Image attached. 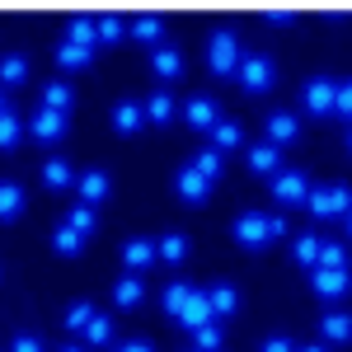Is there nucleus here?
I'll list each match as a JSON object with an SVG mask.
<instances>
[{"label":"nucleus","mask_w":352,"mask_h":352,"mask_svg":"<svg viewBox=\"0 0 352 352\" xmlns=\"http://www.w3.org/2000/svg\"><path fill=\"white\" fill-rule=\"evenodd\" d=\"M155 249H160L164 263H184V258H188V235H179V230H174V235L155 240Z\"/></svg>","instance_id":"obj_33"},{"label":"nucleus","mask_w":352,"mask_h":352,"mask_svg":"<svg viewBox=\"0 0 352 352\" xmlns=\"http://www.w3.org/2000/svg\"><path fill=\"white\" fill-rule=\"evenodd\" d=\"M184 122H188L192 132H212V127L221 122L217 99H202V94H192L188 104H184Z\"/></svg>","instance_id":"obj_8"},{"label":"nucleus","mask_w":352,"mask_h":352,"mask_svg":"<svg viewBox=\"0 0 352 352\" xmlns=\"http://www.w3.org/2000/svg\"><path fill=\"white\" fill-rule=\"evenodd\" d=\"M174 192H179L188 207H202V202L212 197V179H202L192 164H184V169H179V179H174Z\"/></svg>","instance_id":"obj_7"},{"label":"nucleus","mask_w":352,"mask_h":352,"mask_svg":"<svg viewBox=\"0 0 352 352\" xmlns=\"http://www.w3.org/2000/svg\"><path fill=\"white\" fill-rule=\"evenodd\" d=\"M85 343H89V348L113 343V320H109V315H94V320H89V329H85Z\"/></svg>","instance_id":"obj_38"},{"label":"nucleus","mask_w":352,"mask_h":352,"mask_svg":"<svg viewBox=\"0 0 352 352\" xmlns=\"http://www.w3.org/2000/svg\"><path fill=\"white\" fill-rule=\"evenodd\" d=\"M174 113H179V109H174V99H169L164 89H155V94L146 99V122H155V127H164Z\"/></svg>","instance_id":"obj_29"},{"label":"nucleus","mask_w":352,"mask_h":352,"mask_svg":"<svg viewBox=\"0 0 352 352\" xmlns=\"http://www.w3.org/2000/svg\"><path fill=\"white\" fill-rule=\"evenodd\" d=\"M10 352H43V338H33V333H19V338L10 343Z\"/></svg>","instance_id":"obj_43"},{"label":"nucleus","mask_w":352,"mask_h":352,"mask_svg":"<svg viewBox=\"0 0 352 352\" xmlns=\"http://www.w3.org/2000/svg\"><path fill=\"white\" fill-rule=\"evenodd\" d=\"M212 320H217V315H212V300H207V292H192L188 305H184V315H179V324L197 333V329H202V324H212Z\"/></svg>","instance_id":"obj_14"},{"label":"nucleus","mask_w":352,"mask_h":352,"mask_svg":"<svg viewBox=\"0 0 352 352\" xmlns=\"http://www.w3.org/2000/svg\"><path fill=\"white\" fill-rule=\"evenodd\" d=\"M141 296H146V287H141V277H118V287H113V305H122V310H132V305H141Z\"/></svg>","instance_id":"obj_23"},{"label":"nucleus","mask_w":352,"mask_h":352,"mask_svg":"<svg viewBox=\"0 0 352 352\" xmlns=\"http://www.w3.org/2000/svg\"><path fill=\"white\" fill-rule=\"evenodd\" d=\"M14 217H24V188L0 179V221H14Z\"/></svg>","instance_id":"obj_20"},{"label":"nucleus","mask_w":352,"mask_h":352,"mask_svg":"<svg viewBox=\"0 0 352 352\" xmlns=\"http://www.w3.org/2000/svg\"><path fill=\"white\" fill-rule=\"evenodd\" d=\"M89 320H94V305L89 300H71V310H66V329H89Z\"/></svg>","instance_id":"obj_40"},{"label":"nucleus","mask_w":352,"mask_h":352,"mask_svg":"<svg viewBox=\"0 0 352 352\" xmlns=\"http://www.w3.org/2000/svg\"><path fill=\"white\" fill-rule=\"evenodd\" d=\"M52 249L61 254V258H76V254L85 249V235H80V230H71V226L61 221V226L52 230Z\"/></svg>","instance_id":"obj_26"},{"label":"nucleus","mask_w":352,"mask_h":352,"mask_svg":"<svg viewBox=\"0 0 352 352\" xmlns=\"http://www.w3.org/2000/svg\"><path fill=\"white\" fill-rule=\"evenodd\" d=\"M348 151H352V132H348Z\"/></svg>","instance_id":"obj_51"},{"label":"nucleus","mask_w":352,"mask_h":352,"mask_svg":"<svg viewBox=\"0 0 352 352\" xmlns=\"http://www.w3.org/2000/svg\"><path fill=\"white\" fill-rule=\"evenodd\" d=\"M240 61H244V52H240V38L230 33V28H221V33H212V43H207V66H212V76H235L240 71Z\"/></svg>","instance_id":"obj_2"},{"label":"nucleus","mask_w":352,"mask_h":352,"mask_svg":"<svg viewBox=\"0 0 352 352\" xmlns=\"http://www.w3.org/2000/svg\"><path fill=\"white\" fill-rule=\"evenodd\" d=\"M66 43L94 47V43H99V33H94V19H71V24H66Z\"/></svg>","instance_id":"obj_36"},{"label":"nucleus","mask_w":352,"mask_h":352,"mask_svg":"<svg viewBox=\"0 0 352 352\" xmlns=\"http://www.w3.org/2000/svg\"><path fill=\"white\" fill-rule=\"evenodd\" d=\"M89 61H94V47H80V43H61V47H56V66H61V71H80Z\"/></svg>","instance_id":"obj_22"},{"label":"nucleus","mask_w":352,"mask_h":352,"mask_svg":"<svg viewBox=\"0 0 352 352\" xmlns=\"http://www.w3.org/2000/svg\"><path fill=\"white\" fill-rule=\"evenodd\" d=\"M221 343H226V329L212 320V324H202L197 333H192V352H221Z\"/></svg>","instance_id":"obj_32"},{"label":"nucleus","mask_w":352,"mask_h":352,"mask_svg":"<svg viewBox=\"0 0 352 352\" xmlns=\"http://www.w3.org/2000/svg\"><path fill=\"white\" fill-rule=\"evenodd\" d=\"M24 76H28V61L19 52H5V56H0V89H5V85H14V89H19Z\"/></svg>","instance_id":"obj_28"},{"label":"nucleus","mask_w":352,"mask_h":352,"mask_svg":"<svg viewBox=\"0 0 352 352\" xmlns=\"http://www.w3.org/2000/svg\"><path fill=\"white\" fill-rule=\"evenodd\" d=\"M109 188H113V179L104 174V169H85L80 179H76V192H80L85 207H99V202L109 197Z\"/></svg>","instance_id":"obj_10"},{"label":"nucleus","mask_w":352,"mask_h":352,"mask_svg":"<svg viewBox=\"0 0 352 352\" xmlns=\"http://www.w3.org/2000/svg\"><path fill=\"white\" fill-rule=\"evenodd\" d=\"M338 118H352V80H338V99H333Z\"/></svg>","instance_id":"obj_42"},{"label":"nucleus","mask_w":352,"mask_h":352,"mask_svg":"<svg viewBox=\"0 0 352 352\" xmlns=\"http://www.w3.org/2000/svg\"><path fill=\"white\" fill-rule=\"evenodd\" d=\"M235 76H240V85L249 89V94H263V89L272 85V76H277V71H272V56L249 52V56L240 61V71H235Z\"/></svg>","instance_id":"obj_5"},{"label":"nucleus","mask_w":352,"mask_h":352,"mask_svg":"<svg viewBox=\"0 0 352 352\" xmlns=\"http://www.w3.org/2000/svg\"><path fill=\"white\" fill-rule=\"evenodd\" d=\"M230 230H235V244H240V249H263V244L282 240L292 226H287L282 212H277V217H268V212H240Z\"/></svg>","instance_id":"obj_1"},{"label":"nucleus","mask_w":352,"mask_h":352,"mask_svg":"<svg viewBox=\"0 0 352 352\" xmlns=\"http://www.w3.org/2000/svg\"><path fill=\"white\" fill-rule=\"evenodd\" d=\"M113 352H155L146 338H127V343H113Z\"/></svg>","instance_id":"obj_45"},{"label":"nucleus","mask_w":352,"mask_h":352,"mask_svg":"<svg viewBox=\"0 0 352 352\" xmlns=\"http://www.w3.org/2000/svg\"><path fill=\"white\" fill-rule=\"evenodd\" d=\"M263 127H268V141L282 151L287 141H296V136H300V118H296V113H287V109H277V113H268Z\"/></svg>","instance_id":"obj_12"},{"label":"nucleus","mask_w":352,"mask_h":352,"mask_svg":"<svg viewBox=\"0 0 352 352\" xmlns=\"http://www.w3.org/2000/svg\"><path fill=\"white\" fill-rule=\"evenodd\" d=\"M305 207H310V217H315V221L348 217V212H352V188H348V184H329V188H315L310 197H305Z\"/></svg>","instance_id":"obj_3"},{"label":"nucleus","mask_w":352,"mask_h":352,"mask_svg":"<svg viewBox=\"0 0 352 352\" xmlns=\"http://www.w3.org/2000/svg\"><path fill=\"white\" fill-rule=\"evenodd\" d=\"M0 113H5V94H0Z\"/></svg>","instance_id":"obj_50"},{"label":"nucleus","mask_w":352,"mask_h":352,"mask_svg":"<svg viewBox=\"0 0 352 352\" xmlns=\"http://www.w3.org/2000/svg\"><path fill=\"white\" fill-rule=\"evenodd\" d=\"M43 184H47L52 192H66V188H76V174H71L66 160H47L43 164Z\"/></svg>","instance_id":"obj_25"},{"label":"nucleus","mask_w":352,"mask_h":352,"mask_svg":"<svg viewBox=\"0 0 352 352\" xmlns=\"http://www.w3.org/2000/svg\"><path fill=\"white\" fill-rule=\"evenodd\" d=\"M263 352H296V343H292V338H268Z\"/></svg>","instance_id":"obj_46"},{"label":"nucleus","mask_w":352,"mask_h":352,"mask_svg":"<svg viewBox=\"0 0 352 352\" xmlns=\"http://www.w3.org/2000/svg\"><path fill=\"white\" fill-rule=\"evenodd\" d=\"M333 99H338V80L315 76V80L305 85V109L315 113V118H329V113H333Z\"/></svg>","instance_id":"obj_9"},{"label":"nucleus","mask_w":352,"mask_h":352,"mask_svg":"<svg viewBox=\"0 0 352 352\" xmlns=\"http://www.w3.org/2000/svg\"><path fill=\"white\" fill-rule=\"evenodd\" d=\"M94 33H99V43H122L127 24H122L118 14H104V19H94Z\"/></svg>","instance_id":"obj_39"},{"label":"nucleus","mask_w":352,"mask_h":352,"mask_svg":"<svg viewBox=\"0 0 352 352\" xmlns=\"http://www.w3.org/2000/svg\"><path fill=\"white\" fill-rule=\"evenodd\" d=\"M19 136H24V122H19V113L5 109V113H0V151L19 146Z\"/></svg>","instance_id":"obj_34"},{"label":"nucleus","mask_w":352,"mask_h":352,"mask_svg":"<svg viewBox=\"0 0 352 352\" xmlns=\"http://www.w3.org/2000/svg\"><path fill=\"white\" fill-rule=\"evenodd\" d=\"M132 38H136V43H160L164 24L155 19V14H141V19H132Z\"/></svg>","instance_id":"obj_35"},{"label":"nucleus","mask_w":352,"mask_h":352,"mask_svg":"<svg viewBox=\"0 0 352 352\" xmlns=\"http://www.w3.org/2000/svg\"><path fill=\"white\" fill-rule=\"evenodd\" d=\"M310 287L324 300H343L352 292V268H310Z\"/></svg>","instance_id":"obj_4"},{"label":"nucleus","mask_w":352,"mask_h":352,"mask_svg":"<svg viewBox=\"0 0 352 352\" xmlns=\"http://www.w3.org/2000/svg\"><path fill=\"white\" fill-rule=\"evenodd\" d=\"M207 300H212V315H217V320H230V315H240V292H235L230 282H217V287L207 292Z\"/></svg>","instance_id":"obj_17"},{"label":"nucleus","mask_w":352,"mask_h":352,"mask_svg":"<svg viewBox=\"0 0 352 352\" xmlns=\"http://www.w3.org/2000/svg\"><path fill=\"white\" fill-rule=\"evenodd\" d=\"M146 127V104H132V99H122V104H113V132L118 136H132Z\"/></svg>","instance_id":"obj_13"},{"label":"nucleus","mask_w":352,"mask_h":352,"mask_svg":"<svg viewBox=\"0 0 352 352\" xmlns=\"http://www.w3.org/2000/svg\"><path fill=\"white\" fill-rule=\"evenodd\" d=\"M249 169H254V174H277V169H282V151H277V146H272V141H258V146H249Z\"/></svg>","instance_id":"obj_16"},{"label":"nucleus","mask_w":352,"mask_h":352,"mask_svg":"<svg viewBox=\"0 0 352 352\" xmlns=\"http://www.w3.org/2000/svg\"><path fill=\"white\" fill-rule=\"evenodd\" d=\"M192 169H197L202 179H221V169H226V155H221L217 146H207V151H197V155H192Z\"/></svg>","instance_id":"obj_31"},{"label":"nucleus","mask_w":352,"mask_h":352,"mask_svg":"<svg viewBox=\"0 0 352 352\" xmlns=\"http://www.w3.org/2000/svg\"><path fill=\"white\" fill-rule=\"evenodd\" d=\"M66 226H71V230H80L85 240H89V235H94V230H99V217H94V207H76V212H71V217H66Z\"/></svg>","instance_id":"obj_37"},{"label":"nucleus","mask_w":352,"mask_h":352,"mask_svg":"<svg viewBox=\"0 0 352 352\" xmlns=\"http://www.w3.org/2000/svg\"><path fill=\"white\" fill-rule=\"evenodd\" d=\"M240 141H244V127L235 122V118H221L217 127H212V146H217L221 155H226V151H235Z\"/></svg>","instance_id":"obj_21"},{"label":"nucleus","mask_w":352,"mask_h":352,"mask_svg":"<svg viewBox=\"0 0 352 352\" xmlns=\"http://www.w3.org/2000/svg\"><path fill=\"white\" fill-rule=\"evenodd\" d=\"M61 352H85V343H66V348H61Z\"/></svg>","instance_id":"obj_48"},{"label":"nucleus","mask_w":352,"mask_h":352,"mask_svg":"<svg viewBox=\"0 0 352 352\" xmlns=\"http://www.w3.org/2000/svg\"><path fill=\"white\" fill-rule=\"evenodd\" d=\"M71 104H76V94H71V85H66V80L43 85V109H52V113H71Z\"/></svg>","instance_id":"obj_24"},{"label":"nucleus","mask_w":352,"mask_h":352,"mask_svg":"<svg viewBox=\"0 0 352 352\" xmlns=\"http://www.w3.org/2000/svg\"><path fill=\"white\" fill-rule=\"evenodd\" d=\"M320 235L315 230H305V235H296V244H292V254H296V263H305V268H315L320 263Z\"/></svg>","instance_id":"obj_30"},{"label":"nucleus","mask_w":352,"mask_h":352,"mask_svg":"<svg viewBox=\"0 0 352 352\" xmlns=\"http://www.w3.org/2000/svg\"><path fill=\"white\" fill-rule=\"evenodd\" d=\"M272 197H277L282 207H300V202L310 197L305 174H300V169H277V174H272Z\"/></svg>","instance_id":"obj_6"},{"label":"nucleus","mask_w":352,"mask_h":352,"mask_svg":"<svg viewBox=\"0 0 352 352\" xmlns=\"http://www.w3.org/2000/svg\"><path fill=\"white\" fill-rule=\"evenodd\" d=\"M296 352H329V348H320V343H305V348H296Z\"/></svg>","instance_id":"obj_47"},{"label":"nucleus","mask_w":352,"mask_h":352,"mask_svg":"<svg viewBox=\"0 0 352 352\" xmlns=\"http://www.w3.org/2000/svg\"><path fill=\"white\" fill-rule=\"evenodd\" d=\"M188 296H192V287H188V282H169V287L160 292L164 315H174V320H179V315H184V305H188Z\"/></svg>","instance_id":"obj_27"},{"label":"nucleus","mask_w":352,"mask_h":352,"mask_svg":"<svg viewBox=\"0 0 352 352\" xmlns=\"http://www.w3.org/2000/svg\"><path fill=\"white\" fill-rule=\"evenodd\" d=\"M28 132L38 136V141H47V146H52V141H61V136H66V113L38 109L33 118H28Z\"/></svg>","instance_id":"obj_11"},{"label":"nucleus","mask_w":352,"mask_h":352,"mask_svg":"<svg viewBox=\"0 0 352 352\" xmlns=\"http://www.w3.org/2000/svg\"><path fill=\"white\" fill-rule=\"evenodd\" d=\"M151 66H155L160 80H179V76H184V56L174 52V47H155V52H151Z\"/></svg>","instance_id":"obj_19"},{"label":"nucleus","mask_w":352,"mask_h":352,"mask_svg":"<svg viewBox=\"0 0 352 352\" xmlns=\"http://www.w3.org/2000/svg\"><path fill=\"white\" fill-rule=\"evenodd\" d=\"M315 268H348V249L343 244H320V263Z\"/></svg>","instance_id":"obj_41"},{"label":"nucleus","mask_w":352,"mask_h":352,"mask_svg":"<svg viewBox=\"0 0 352 352\" xmlns=\"http://www.w3.org/2000/svg\"><path fill=\"white\" fill-rule=\"evenodd\" d=\"M160 258V249H155V240H127L122 244V263L132 272H141V268H151Z\"/></svg>","instance_id":"obj_15"},{"label":"nucleus","mask_w":352,"mask_h":352,"mask_svg":"<svg viewBox=\"0 0 352 352\" xmlns=\"http://www.w3.org/2000/svg\"><path fill=\"white\" fill-rule=\"evenodd\" d=\"M343 226H348V240H352V212H348V217H343Z\"/></svg>","instance_id":"obj_49"},{"label":"nucleus","mask_w":352,"mask_h":352,"mask_svg":"<svg viewBox=\"0 0 352 352\" xmlns=\"http://www.w3.org/2000/svg\"><path fill=\"white\" fill-rule=\"evenodd\" d=\"M263 19H268L272 28H287V24H296V10H268Z\"/></svg>","instance_id":"obj_44"},{"label":"nucleus","mask_w":352,"mask_h":352,"mask_svg":"<svg viewBox=\"0 0 352 352\" xmlns=\"http://www.w3.org/2000/svg\"><path fill=\"white\" fill-rule=\"evenodd\" d=\"M320 333H324V343H352V315L329 310L324 320H320Z\"/></svg>","instance_id":"obj_18"}]
</instances>
